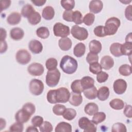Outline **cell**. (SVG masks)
Here are the masks:
<instances>
[{
  "mask_svg": "<svg viewBox=\"0 0 132 132\" xmlns=\"http://www.w3.org/2000/svg\"><path fill=\"white\" fill-rule=\"evenodd\" d=\"M60 67L64 73L72 74L76 72L78 67V63L76 60L72 57L65 55L61 59Z\"/></svg>",
  "mask_w": 132,
  "mask_h": 132,
  "instance_id": "obj_1",
  "label": "cell"
},
{
  "mask_svg": "<svg viewBox=\"0 0 132 132\" xmlns=\"http://www.w3.org/2000/svg\"><path fill=\"white\" fill-rule=\"evenodd\" d=\"M121 24L120 20L116 17L109 18L105 23L104 26L105 32L106 36H111L114 35Z\"/></svg>",
  "mask_w": 132,
  "mask_h": 132,
  "instance_id": "obj_2",
  "label": "cell"
},
{
  "mask_svg": "<svg viewBox=\"0 0 132 132\" xmlns=\"http://www.w3.org/2000/svg\"><path fill=\"white\" fill-rule=\"evenodd\" d=\"M60 72L57 69L48 70L46 76V84L50 87L56 86L60 80Z\"/></svg>",
  "mask_w": 132,
  "mask_h": 132,
  "instance_id": "obj_3",
  "label": "cell"
},
{
  "mask_svg": "<svg viewBox=\"0 0 132 132\" xmlns=\"http://www.w3.org/2000/svg\"><path fill=\"white\" fill-rule=\"evenodd\" d=\"M71 33L74 38L80 41L85 40L88 37V30L85 28L80 27L77 25L72 27Z\"/></svg>",
  "mask_w": 132,
  "mask_h": 132,
  "instance_id": "obj_4",
  "label": "cell"
},
{
  "mask_svg": "<svg viewBox=\"0 0 132 132\" xmlns=\"http://www.w3.org/2000/svg\"><path fill=\"white\" fill-rule=\"evenodd\" d=\"M53 32L55 36L62 38L67 37L70 34L69 27L60 22L55 24L53 27Z\"/></svg>",
  "mask_w": 132,
  "mask_h": 132,
  "instance_id": "obj_5",
  "label": "cell"
},
{
  "mask_svg": "<svg viewBox=\"0 0 132 132\" xmlns=\"http://www.w3.org/2000/svg\"><path fill=\"white\" fill-rule=\"evenodd\" d=\"M29 91L34 95H39L43 91L44 84L43 82L37 79H32L29 83Z\"/></svg>",
  "mask_w": 132,
  "mask_h": 132,
  "instance_id": "obj_6",
  "label": "cell"
},
{
  "mask_svg": "<svg viewBox=\"0 0 132 132\" xmlns=\"http://www.w3.org/2000/svg\"><path fill=\"white\" fill-rule=\"evenodd\" d=\"M78 125L85 132H95L96 131L95 124L87 117H84L80 118L78 121Z\"/></svg>",
  "mask_w": 132,
  "mask_h": 132,
  "instance_id": "obj_7",
  "label": "cell"
},
{
  "mask_svg": "<svg viewBox=\"0 0 132 132\" xmlns=\"http://www.w3.org/2000/svg\"><path fill=\"white\" fill-rule=\"evenodd\" d=\"M70 93L69 90L64 87L56 89V101L57 103H65L69 101Z\"/></svg>",
  "mask_w": 132,
  "mask_h": 132,
  "instance_id": "obj_8",
  "label": "cell"
},
{
  "mask_svg": "<svg viewBox=\"0 0 132 132\" xmlns=\"http://www.w3.org/2000/svg\"><path fill=\"white\" fill-rule=\"evenodd\" d=\"M31 55L26 50H19L16 53L15 58L16 61L22 65L27 64L31 60Z\"/></svg>",
  "mask_w": 132,
  "mask_h": 132,
  "instance_id": "obj_9",
  "label": "cell"
},
{
  "mask_svg": "<svg viewBox=\"0 0 132 132\" xmlns=\"http://www.w3.org/2000/svg\"><path fill=\"white\" fill-rule=\"evenodd\" d=\"M28 72L32 76H38L43 74L44 69L43 66L39 63H32L27 68Z\"/></svg>",
  "mask_w": 132,
  "mask_h": 132,
  "instance_id": "obj_10",
  "label": "cell"
},
{
  "mask_svg": "<svg viewBox=\"0 0 132 132\" xmlns=\"http://www.w3.org/2000/svg\"><path fill=\"white\" fill-rule=\"evenodd\" d=\"M113 90L118 94H123L127 89L126 81L122 79H118L114 81L113 85Z\"/></svg>",
  "mask_w": 132,
  "mask_h": 132,
  "instance_id": "obj_11",
  "label": "cell"
},
{
  "mask_svg": "<svg viewBox=\"0 0 132 132\" xmlns=\"http://www.w3.org/2000/svg\"><path fill=\"white\" fill-rule=\"evenodd\" d=\"M28 48L33 54H38L42 51L43 45L39 41L32 40L29 43Z\"/></svg>",
  "mask_w": 132,
  "mask_h": 132,
  "instance_id": "obj_12",
  "label": "cell"
},
{
  "mask_svg": "<svg viewBox=\"0 0 132 132\" xmlns=\"http://www.w3.org/2000/svg\"><path fill=\"white\" fill-rule=\"evenodd\" d=\"M103 7V4L101 1L93 0L89 3V10L91 12L96 14L100 12Z\"/></svg>",
  "mask_w": 132,
  "mask_h": 132,
  "instance_id": "obj_13",
  "label": "cell"
},
{
  "mask_svg": "<svg viewBox=\"0 0 132 132\" xmlns=\"http://www.w3.org/2000/svg\"><path fill=\"white\" fill-rule=\"evenodd\" d=\"M30 115L26 111L24 110L23 109L19 110L15 115V119L16 122L21 123L27 122L31 117Z\"/></svg>",
  "mask_w": 132,
  "mask_h": 132,
  "instance_id": "obj_14",
  "label": "cell"
},
{
  "mask_svg": "<svg viewBox=\"0 0 132 132\" xmlns=\"http://www.w3.org/2000/svg\"><path fill=\"white\" fill-rule=\"evenodd\" d=\"M100 64L102 68L108 70L113 67L114 65V60L110 56L106 55L102 58Z\"/></svg>",
  "mask_w": 132,
  "mask_h": 132,
  "instance_id": "obj_15",
  "label": "cell"
},
{
  "mask_svg": "<svg viewBox=\"0 0 132 132\" xmlns=\"http://www.w3.org/2000/svg\"><path fill=\"white\" fill-rule=\"evenodd\" d=\"M69 101L70 104L73 106H79L82 102V97L81 93H77L73 92H71L70 93V97Z\"/></svg>",
  "mask_w": 132,
  "mask_h": 132,
  "instance_id": "obj_16",
  "label": "cell"
},
{
  "mask_svg": "<svg viewBox=\"0 0 132 132\" xmlns=\"http://www.w3.org/2000/svg\"><path fill=\"white\" fill-rule=\"evenodd\" d=\"M21 20V15L17 12H11L7 17V22L11 25L18 24Z\"/></svg>",
  "mask_w": 132,
  "mask_h": 132,
  "instance_id": "obj_17",
  "label": "cell"
},
{
  "mask_svg": "<svg viewBox=\"0 0 132 132\" xmlns=\"http://www.w3.org/2000/svg\"><path fill=\"white\" fill-rule=\"evenodd\" d=\"M10 36L11 39L14 40H20L22 39L24 36V30L19 27H14L11 29Z\"/></svg>",
  "mask_w": 132,
  "mask_h": 132,
  "instance_id": "obj_18",
  "label": "cell"
},
{
  "mask_svg": "<svg viewBox=\"0 0 132 132\" xmlns=\"http://www.w3.org/2000/svg\"><path fill=\"white\" fill-rule=\"evenodd\" d=\"M58 45L61 50L67 51L71 48L72 43L71 40L68 37L61 38L59 40Z\"/></svg>",
  "mask_w": 132,
  "mask_h": 132,
  "instance_id": "obj_19",
  "label": "cell"
},
{
  "mask_svg": "<svg viewBox=\"0 0 132 132\" xmlns=\"http://www.w3.org/2000/svg\"><path fill=\"white\" fill-rule=\"evenodd\" d=\"M89 47L90 52L97 54L101 52L102 46L101 43L98 40H92L89 42Z\"/></svg>",
  "mask_w": 132,
  "mask_h": 132,
  "instance_id": "obj_20",
  "label": "cell"
},
{
  "mask_svg": "<svg viewBox=\"0 0 132 132\" xmlns=\"http://www.w3.org/2000/svg\"><path fill=\"white\" fill-rule=\"evenodd\" d=\"M55 15V10L54 8L50 6L44 7L42 10V16L46 20H51L53 19Z\"/></svg>",
  "mask_w": 132,
  "mask_h": 132,
  "instance_id": "obj_21",
  "label": "cell"
},
{
  "mask_svg": "<svg viewBox=\"0 0 132 132\" xmlns=\"http://www.w3.org/2000/svg\"><path fill=\"white\" fill-rule=\"evenodd\" d=\"M109 96V89L107 87H102L97 90V96L99 100L101 101H104L108 98Z\"/></svg>",
  "mask_w": 132,
  "mask_h": 132,
  "instance_id": "obj_22",
  "label": "cell"
},
{
  "mask_svg": "<svg viewBox=\"0 0 132 132\" xmlns=\"http://www.w3.org/2000/svg\"><path fill=\"white\" fill-rule=\"evenodd\" d=\"M72 126L70 124L65 122H61L59 123L55 127L56 132H71Z\"/></svg>",
  "mask_w": 132,
  "mask_h": 132,
  "instance_id": "obj_23",
  "label": "cell"
},
{
  "mask_svg": "<svg viewBox=\"0 0 132 132\" xmlns=\"http://www.w3.org/2000/svg\"><path fill=\"white\" fill-rule=\"evenodd\" d=\"M84 111L89 116H93L98 111V107L94 103H89L85 107Z\"/></svg>",
  "mask_w": 132,
  "mask_h": 132,
  "instance_id": "obj_24",
  "label": "cell"
},
{
  "mask_svg": "<svg viewBox=\"0 0 132 132\" xmlns=\"http://www.w3.org/2000/svg\"><path fill=\"white\" fill-rule=\"evenodd\" d=\"M86 51V46L83 43L80 42L77 43L73 49L74 55L77 57H81L82 56Z\"/></svg>",
  "mask_w": 132,
  "mask_h": 132,
  "instance_id": "obj_25",
  "label": "cell"
},
{
  "mask_svg": "<svg viewBox=\"0 0 132 132\" xmlns=\"http://www.w3.org/2000/svg\"><path fill=\"white\" fill-rule=\"evenodd\" d=\"M80 81L84 90L93 87L94 85V80L92 77L88 76L82 77L80 79Z\"/></svg>",
  "mask_w": 132,
  "mask_h": 132,
  "instance_id": "obj_26",
  "label": "cell"
},
{
  "mask_svg": "<svg viewBox=\"0 0 132 132\" xmlns=\"http://www.w3.org/2000/svg\"><path fill=\"white\" fill-rule=\"evenodd\" d=\"M122 44L119 43H113L110 46V52L115 57L122 56L121 52Z\"/></svg>",
  "mask_w": 132,
  "mask_h": 132,
  "instance_id": "obj_27",
  "label": "cell"
},
{
  "mask_svg": "<svg viewBox=\"0 0 132 132\" xmlns=\"http://www.w3.org/2000/svg\"><path fill=\"white\" fill-rule=\"evenodd\" d=\"M83 92L85 97L89 100H94L97 97V90L94 86L91 88L84 90Z\"/></svg>",
  "mask_w": 132,
  "mask_h": 132,
  "instance_id": "obj_28",
  "label": "cell"
},
{
  "mask_svg": "<svg viewBox=\"0 0 132 132\" xmlns=\"http://www.w3.org/2000/svg\"><path fill=\"white\" fill-rule=\"evenodd\" d=\"M110 106L115 110H121L124 107V102L119 98H114L109 102Z\"/></svg>",
  "mask_w": 132,
  "mask_h": 132,
  "instance_id": "obj_29",
  "label": "cell"
},
{
  "mask_svg": "<svg viewBox=\"0 0 132 132\" xmlns=\"http://www.w3.org/2000/svg\"><path fill=\"white\" fill-rule=\"evenodd\" d=\"M27 19L28 22L30 24L35 25L40 22L41 20V16L38 12L35 11Z\"/></svg>",
  "mask_w": 132,
  "mask_h": 132,
  "instance_id": "obj_30",
  "label": "cell"
},
{
  "mask_svg": "<svg viewBox=\"0 0 132 132\" xmlns=\"http://www.w3.org/2000/svg\"><path fill=\"white\" fill-rule=\"evenodd\" d=\"M35 11V10L32 5L27 4L22 7L21 10V14L23 17L28 18Z\"/></svg>",
  "mask_w": 132,
  "mask_h": 132,
  "instance_id": "obj_31",
  "label": "cell"
},
{
  "mask_svg": "<svg viewBox=\"0 0 132 132\" xmlns=\"http://www.w3.org/2000/svg\"><path fill=\"white\" fill-rule=\"evenodd\" d=\"M36 34L37 36L41 39H46L50 36V31L46 27H40L36 30Z\"/></svg>",
  "mask_w": 132,
  "mask_h": 132,
  "instance_id": "obj_32",
  "label": "cell"
},
{
  "mask_svg": "<svg viewBox=\"0 0 132 132\" xmlns=\"http://www.w3.org/2000/svg\"><path fill=\"white\" fill-rule=\"evenodd\" d=\"M71 88L72 92L75 93H81L84 91V89L81 86L80 80L79 79L73 81L71 85Z\"/></svg>",
  "mask_w": 132,
  "mask_h": 132,
  "instance_id": "obj_33",
  "label": "cell"
},
{
  "mask_svg": "<svg viewBox=\"0 0 132 132\" xmlns=\"http://www.w3.org/2000/svg\"><path fill=\"white\" fill-rule=\"evenodd\" d=\"M106 117V114L104 112L97 111L94 114L92 118V122L95 124L97 125L98 124L103 122L105 120Z\"/></svg>",
  "mask_w": 132,
  "mask_h": 132,
  "instance_id": "obj_34",
  "label": "cell"
},
{
  "mask_svg": "<svg viewBox=\"0 0 132 132\" xmlns=\"http://www.w3.org/2000/svg\"><path fill=\"white\" fill-rule=\"evenodd\" d=\"M62 116L65 120L71 121L76 116V111L73 108H66Z\"/></svg>",
  "mask_w": 132,
  "mask_h": 132,
  "instance_id": "obj_35",
  "label": "cell"
},
{
  "mask_svg": "<svg viewBox=\"0 0 132 132\" xmlns=\"http://www.w3.org/2000/svg\"><path fill=\"white\" fill-rule=\"evenodd\" d=\"M119 72L123 76H129L131 74V67L127 64H122L119 67Z\"/></svg>",
  "mask_w": 132,
  "mask_h": 132,
  "instance_id": "obj_36",
  "label": "cell"
},
{
  "mask_svg": "<svg viewBox=\"0 0 132 132\" xmlns=\"http://www.w3.org/2000/svg\"><path fill=\"white\" fill-rule=\"evenodd\" d=\"M132 51V43L125 42L122 44L121 52L123 55L131 56Z\"/></svg>",
  "mask_w": 132,
  "mask_h": 132,
  "instance_id": "obj_37",
  "label": "cell"
},
{
  "mask_svg": "<svg viewBox=\"0 0 132 132\" xmlns=\"http://www.w3.org/2000/svg\"><path fill=\"white\" fill-rule=\"evenodd\" d=\"M58 64L57 60L54 58H50L46 61L45 66L47 70H52L57 69Z\"/></svg>",
  "mask_w": 132,
  "mask_h": 132,
  "instance_id": "obj_38",
  "label": "cell"
},
{
  "mask_svg": "<svg viewBox=\"0 0 132 132\" xmlns=\"http://www.w3.org/2000/svg\"><path fill=\"white\" fill-rule=\"evenodd\" d=\"M65 109V106L62 104H56L53 106L52 109L53 113L57 116L63 115Z\"/></svg>",
  "mask_w": 132,
  "mask_h": 132,
  "instance_id": "obj_39",
  "label": "cell"
},
{
  "mask_svg": "<svg viewBox=\"0 0 132 132\" xmlns=\"http://www.w3.org/2000/svg\"><path fill=\"white\" fill-rule=\"evenodd\" d=\"M126 127L122 123L118 122L114 123L112 126V132H126Z\"/></svg>",
  "mask_w": 132,
  "mask_h": 132,
  "instance_id": "obj_40",
  "label": "cell"
},
{
  "mask_svg": "<svg viewBox=\"0 0 132 132\" xmlns=\"http://www.w3.org/2000/svg\"><path fill=\"white\" fill-rule=\"evenodd\" d=\"M95 20V15L92 13H87L82 19L83 23L87 26H90L93 24Z\"/></svg>",
  "mask_w": 132,
  "mask_h": 132,
  "instance_id": "obj_41",
  "label": "cell"
},
{
  "mask_svg": "<svg viewBox=\"0 0 132 132\" xmlns=\"http://www.w3.org/2000/svg\"><path fill=\"white\" fill-rule=\"evenodd\" d=\"M60 3L61 6L65 10H72L75 6V1L73 0L61 1Z\"/></svg>",
  "mask_w": 132,
  "mask_h": 132,
  "instance_id": "obj_42",
  "label": "cell"
},
{
  "mask_svg": "<svg viewBox=\"0 0 132 132\" xmlns=\"http://www.w3.org/2000/svg\"><path fill=\"white\" fill-rule=\"evenodd\" d=\"M72 21L75 23L76 25L81 24L82 21V15L81 13L78 10L73 11V16H72Z\"/></svg>",
  "mask_w": 132,
  "mask_h": 132,
  "instance_id": "obj_43",
  "label": "cell"
},
{
  "mask_svg": "<svg viewBox=\"0 0 132 132\" xmlns=\"http://www.w3.org/2000/svg\"><path fill=\"white\" fill-rule=\"evenodd\" d=\"M102 68L98 62H94L90 64V72L94 74H97L102 71Z\"/></svg>",
  "mask_w": 132,
  "mask_h": 132,
  "instance_id": "obj_44",
  "label": "cell"
},
{
  "mask_svg": "<svg viewBox=\"0 0 132 132\" xmlns=\"http://www.w3.org/2000/svg\"><path fill=\"white\" fill-rule=\"evenodd\" d=\"M40 131L41 132H51L53 128L51 123L48 121H44L39 127Z\"/></svg>",
  "mask_w": 132,
  "mask_h": 132,
  "instance_id": "obj_45",
  "label": "cell"
},
{
  "mask_svg": "<svg viewBox=\"0 0 132 132\" xmlns=\"http://www.w3.org/2000/svg\"><path fill=\"white\" fill-rule=\"evenodd\" d=\"M22 109L28 113L30 115H32L36 111V107L34 104L31 103H25L22 107Z\"/></svg>",
  "mask_w": 132,
  "mask_h": 132,
  "instance_id": "obj_46",
  "label": "cell"
},
{
  "mask_svg": "<svg viewBox=\"0 0 132 132\" xmlns=\"http://www.w3.org/2000/svg\"><path fill=\"white\" fill-rule=\"evenodd\" d=\"M46 98L48 101L51 104H56V89L50 90L48 91L47 93Z\"/></svg>",
  "mask_w": 132,
  "mask_h": 132,
  "instance_id": "obj_47",
  "label": "cell"
},
{
  "mask_svg": "<svg viewBox=\"0 0 132 132\" xmlns=\"http://www.w3.org/2000/svg\"><path fill=\"white\" fill-rule=\"evenodd\" d=\"M93 31L95 35L98 37H104L106 36L105 32L104 26H103L100 25L96 26L94 28Z\"/></svg>",
  "mask_w": 132,
  "mask_h": 132,
  "instance_id": "obj_48",
  "label": "cell"
},
{
  "mask_svg": "<svg viewBox=\"0 0 132 132\" xmlns=\"http://www.w3.org/2000/svg\"><path fill=\"white\" fill-rule=\"evenodd\" d=\"M86 60L90 64L94 62H97L98 60V56L97 54L89 52L87 56Z\"/></svg>",
  "mask_w": 132,
  "mask_h": 132,
  "instance_id": "obj_49",
  "label": "cell"
},
{
  "mask_svg": "<svg viewBox=\"0 0 132 132\" xmlns=\"http://www.w3.org/2000/svg\"><path fill=\"white\" fill-rule=\"evenodd\" d=\"M24 126L23 123L20 122H15L11 125L9 128L10 131H20L22 132L23 131Z\"/></svg>",
  "mask_w": 132,
  "mask_h": 132,
  "instance_id": "obj_50",
  "label": "cell"
},
{
  "mask_svg": "<svg viewBox=\"0 0 132 132\" xmlns=\"http://www.w3.org/2000/svg\"><path fill=\"white\" fill-rule=\"evenodd\" d=\"M109 75L105 72L101 71L97 74L96 80L99 83H102L105 82L108 78Z\"/></svg>",
  "mask_w": 132,
  "mask_h": 132,
  "instance_id": "obj_51",
  "label": "cell"
},
{
  "mask_svg": "<svg viewBox=\"0 0 132 132\" xmlns=\"http://www.w3.org/2000/svg\"><path fill=\"white\" fill-rule=\"evenodd\" d=\"M43 122V118L39 116H36L31 119V123L35 127H40Z\"/></svg>",
  "mask_w": 132,
  "mask_h": 132,
  "instance_id": "obj_52",
  "label": "cell"
},
{
  "mask_svg": "<svg viewBox=\"0 0 132 132\" xmlns=\"http://www.w3.org/2000/svg\"><path fill=\"white\" fill-rule=\"evenodd\" d=\"M73 11L72 10H65L63 12L62 17L63 19L67 22H73L72 16H73Z\"/></svg>",
  "mask_w": 132,
  "mask_h": 132,
  "instance_id": "obj_53",
  "label": "cell"
},
{
  "mask_svg": "<svg viewBox=\"0 0 132 132\" xmlns=\"http://www.w3.org/2000/svg\"><path fill=\"white\" fill-rule=\"evenodd\" d=\"M131 8H132L131 5H129L126 8L125 10V16L126 18L130 21H131L132 20Z\"/></svg>",
  "mask_w": 132,
  "mask_h": 132,
  "instance_id": "obj_54",
  "label": "cell"
},
{
  "mask_svg": "<svg viewBox=\"0 0 132 132\" xmlns=\"http://www.w3.org/2000/svg\"><path fill=\"white\" fill-rule=\"evenodd\" d=\"M131 107H132L131 105H126L123 111V113L125 114V116L128 118H131L132 117Z\"/></svg>",
  "mask_w": 132,
  "mask_h": 132,
  "instance_id": "obj_55",
  "label": "cell"
},
{
  "mask_svg": "<svg viewBox=\"0 0 132 132\" xmlns=\"http://www.w3.org/2000/svg\"><path fill=\"white\" fill-rule=\"evenodd\" d=\"M11 1H8V0H2L1 1L0 4H1V11H2L4 10L7 9L11 5Z\"/></svg>",
  "mask_w": 132,
  "mask_h": 132,
  "instance_id": "obj_56",
  "label": "cell"
},
{
  "mask_svg": "<svg viewBox=\"0 0 132 132\" xmlns=\"http://www.w3.org/2000/svg\"><path fill=\"white\" fill-rule=\"evenodd\" d=\"M7 44L6 42L4 41H1V53L3 54L7 50Z\"/></svg>",
  "mask_w": 132,
  "mask_h": 132,
  "instance_id": "obj_57",
  "label": "cell"
},
{
  "mask_svg": "<svg viewBox=\"0 0 132 132\" xmlns=\"http://www.w3.org/2000/svg\"><path fill=\"white\" fill-rule=\"evenodd\" d=\"M31 3H32L35 6H42L44 5L46 3V0H35V1H31Z\"/></svg>",
  "mask_w": 132,
  "mask_h": 132,
  "instance_id": "obj_58",
  "label": "cell"
},
{
  "mask_svg": "<svg viewBox=\"0 0 132 132\" xmlns=\"http://www.w3.org/2000/svg\"><path fill=\"white\" fill-rule=\"evenodd\" d=\"M7 37V32L3 28H1V41H4Z\"/></svg>",
  "mask_w": 132,
  "mask_h": 132,
  "instance_id": "obj_59",
  "label": "cell"
},
{
  "mask_svg": "<svg viewBox=\"0 0 132 132\" xmlns=\"http://www.w3.org/2000/svg\"><path fill=\"white\" fill-rule=\"evenodd\" d=\"M26 131H35V132H38V130L37 129V128H36L35 126H30L27 127V128L26 130Z\"/></svg>",
  "mask_w": 132,
  "mask_h": 132,
  "instance_id": "obj_60",
  "label": "cell"
},
{
  "mask_svg": "<svg viewBox=\"0 0 132 132\" xmlns=\"http://www.w3.org/2000/svg\"><path fill=\"white\" fill-rule=\"evenodd\" d=\"M125 42L132 43V37H131V32H129L125 38Z\"/></svg>",
  "mask_w": 132,
  "mask_h": 132,
  "instance_id": "obj_61",
  "label": "cell"
},
{
  "mask_svg": "<svg viewBox=\"0 0 132 132\" xmlns=\"http://www.w3.org/2000/svg\"><path fill=\"white\" fill-rule=\"evenodd\" d=\"M6 125V122L5 119H3V118H1V130H2L4 127H5Z\"/></svg>",
  "mask_w": 132,
  "mask_h": 132,
  "instance_id": "obj_62",
  "label": "cell"
},
{
  "mask_svg": "<svg viewBox=\"0 0 132 132\" xmlns=\"http://www.w3.org/2000/svg\"><path fill=\"white\" fill-rule=\"evenodd\" d=\"M121 2L124 3V4H128L129 3H130L131 2V1H120Z\"/></svg>",
  "mask_w": 132,
  "mask_h": 132,
  "instance_id": "obj_63",
  "label": "cell"
}]
</instances>
